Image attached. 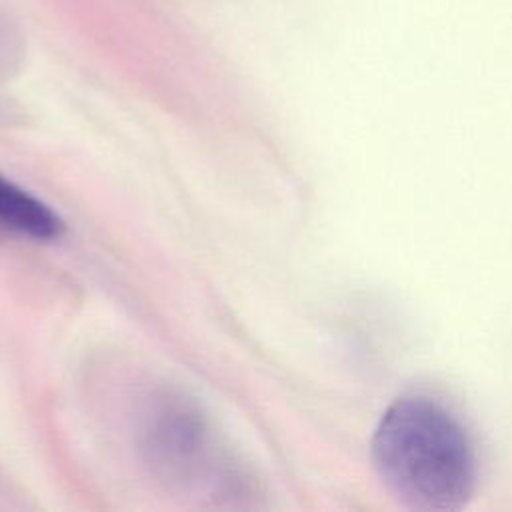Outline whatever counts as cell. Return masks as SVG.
<instances>
[{
  "label": "cell",
  "mask_w": 512,
  "mask_h": 512,
  "mask_svg": "<svg viewBox=\"0 0 512 512\" xmlns=\"http://www.w3.org/2000/svg\"><path fill=\"white\" fill-rule=\"evenodd\" d=\"M374 468L410 510L454 512L472 496L476 458L460 420L434 398H398L372 438Z\"/></svg>",
  "instance_id": "obj_1"
},
{
  "label": "cell",
  "mask_w": 512,
  "mask_h": 512,
  "mask_svg": "<svg viewBox=\"0 0 512 512\" xmlns=\"http://www.w3.org/2000/svg\"><path fill=\"white\" fill-rule=\"evenodd\" d=\"M144 450L170 478L194 476L208 454V430L194 404L180 396H160L144 422Z\"/></svg>",
  "instance_id": "obj_2"
},
{
  "label": "cell",
  "mask_w": 512,
  "mask_h": 512,
  "mask_svg": "<svg viewBox=\"0 0 512 512\" xmlns=\"http://www.w3.org/2000/svg\"><path fill=\"white\" fill-rule=\"evenodd\" d=\"M0 228L34 240H52L64 232V220L48 204L0 176Z\"/></svg>",
  "instance_id": "obj_3"
}]
</instances>
